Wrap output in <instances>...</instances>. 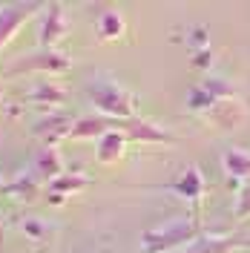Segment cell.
Wrapping results in <instances>:
<instances>
[{"instance_id":"cell-1","label":"cell","mask_w":250,"mask_h":253,"mask_svg":"<svg viewBox=\"0 0 250 253\" xmlns=\"http://www.w3.org/2000/svg\"><path fill=\"white\" fill-rule=\"evenodd\" d=\"M86 98L95 110H101V115L115 118V121H129L138 112V95L132 89L121 86L118 81H112L110 75H95L92 81H86Z\"/></svg>"},{"instance_id":"cell-2","label":"cell","mask_w":250,"mask_h":253,"mask_svg":"<svg viewBox=\"0 0 250 253\" xmlns=\"http://www.w3.org/2000/svg\"><path fill=\"white\" fill-rule=\"evenodd\" d=\"M202 221H196L193 216H181V219H172L167 224H158L141 233V245L144 251L138 253H172L187 248L190 242L202 236Z\"/></svg>"},{"instance_id":"cell-3","label":"cell","mask_w":250,"mask_h":253,"mask_svg":"<svg viewBox=\"0 0 250 253\" xmlns=\"http://www.w3.org/2000/svg\"><path fill=\"white\" fill-rule=\"evenodd\" d=\"M72 66V58L66 52H58V49H35L29 55H20L15 61L3 63L0 75L3 78H17V75H29V72H55L61 75Z\"/></svg>"},{"instance_id":"cell-4","label":"cell","mask_w":250,"mask_h":253,"mask_svg":"<svg viewBox=\"0 0 250 253\" xmlns=\"http://www.w3.org/2000/svg\"><path fill=\"white\" fill-rule=\"evenodd\" d=\"M144 190H170V193H175L178 199L190 202V207H193L190 216L196 221H202V202H204V193H207V178H204V173L196 164H190L187 170L178 175V178H172V181H164V184H144Z\"/></svg>"},{"instance_id":"cell-5","label":"cell","mask_w":250,"mask_h":253,"mask_svg":"<svg viewBox=\"0 0 250 253\" xmlns=\"http://www.w3.org/2000/svg\"><path fill=\"white\" fill-rule=\"evenodd\" d=\"M43 12V3H3L0 6V49L15 38L32 15Z\"/></svg>"},{"instance_id":"cell-6","label":"cell","mask_w":250,"mask_h":253,"mask_svg":"<svg viewBox=\"0 0 250 253\" xmlns=\"http://www.w3.org/2000/svg\"><path fill=\"white\" fill-rule=\"evenodd\" d=\"M66 32H69V17L63 12V6L61 3H46L43 6V17H41V26H38L41 49H55V43L66 38Z\"/></svg>"},{"instance_id":"cell-7","label":"cell","mask_w":250,"mask_h":253,"mask_svg":"<svg viewBox=\"0 0 250 253\" xmlns=\"http://www.w3.org/2000/svg\"><path fill=\"white\" fill-rule=\"evenodd\" d=\"M118 129L124 132L129 141L138 144H178V135H172L170 129L153 124L147 118H129V121H118Z\"/></svg>"},{"instance_id":"cell-8","label":"cell","mask_w":250,"mask_h":253,"mask_svg":"<svg viewBox=\"0 0 250 253\" xmlns=\"http://www.w3.org/2000/svg\"><path fill=\"white\" fill-rule=\"evenodd\" d=\"M72 124H75V118H72L69 112H49V115H43L38 124L32 126V132H35L38 138H43L46 147H55L61 138H69Z\"/></svg>"},{"instance_id":"cell-9","label":"cell","mask_w":250,"mask_h":253,"mask_svg":"<svg viewBox=\"0 0 250 253\" xmlns=\"http://www.w3.org/2000/svg\"><path fill=\"white\" fill-rule=\"evenodd\" d=\"M112 129H118V121H115V118H107V115H101V112H89V115H78V118H75L69 138H72V141H86V138H95V141H98L101 135H107Z\"/></svg>"},{"instance_id":"cell-10","label":"cell","mask_w":250,"mask_h":253,"mask_svg":"<svg viewBox=\"0 0 250 253\" xmlns=\"http://www.w3.org/2000/svg\"><path fill=\"white\" fill-rule=\"evenodd\" d=\"M245 115H248V112H245V107H242L236 98H224V101H216L204 118H207V124L213 126V129L227 132V129H233V126L242 124Z\"/></svg>"},{"instance_id":"cell-11","label":"cell","mask_w":250,"mask_h":253,"mask_svg":"<svg viewBox=\"0 0 250 253\" xmlns=\"http://www.w3.org/2000/svg\"><path fill=\"white\" fill-rule=\"evenodd\" d=\"M63 101H66V89H63V86H58V84H49V81H41V84H35L29 92L23 95V104L41 107V110L61 107Z\"/></svg>"},{"instance_id":"cell-12","label":"cell","mask_w":250,"mask_h":253,"mask_svg":"<svg viewBox=\"0 0 250 253\" xmlns=\"http://www.w3.org/2000/svg\"><path fill=\"white\" fill-rule=\"evenodd\" d=\"M126 144H129V138H126L121 129H112V132H107V135H101L98 141H95V158L101 161V164H115L118 158L124 156Z\"/></svg>"},{"instance_id":"cell-13","label":"cell","mask_w":250,"mask_h":253,"mask_svg":"<svg viewBox=\"0 0 250 253\" xmlns=\"http://www.w3.org/2000/svg\"><path fill=\"white\" fill-rule=\"evenodd\" d=\"M242 242H245L242 236H204L202 233L178 253H230L233 248H242Z\"/></svg>"},{"instance_id":"cell-14","label":"cell","mask_w":250,"mask_h":253,"mask_svg":"<svg viewBox=\"0 0 250 253\" xmlns=\"http://www.w3.org/2000/svg\"><path fill=\"white\" fill-rule=\"evenodd\" d=\"M126 29V20L118 9H101V15L95 17V35L98 41H118Z\"/></svg>"},{"instance_id":"cell-15","label":"cell","mask_w":250,"mask_h":253,"mask_svg":"<svg viewBox=\"0 0 250 253\" xmlns=\"http://www.w3.org/2000/svg\"><path fill=\"white\" fill-rule=\"evenodd\" d=\"M221 167H224V173L236 178V181H250V153L245 150H224L221 153Z\"/></svg>"},{"instance_id":"cell-16","label":"cell","mask_w":250,"mask_h":253,"mask_svg":"<svg viewBox=\"0 0 250 253\" xmlns=\"http://www.w3.org/2000/svg\"><path fill=\"white\" fill-rule=\"evenodd\" d=\"M35 175L43 178V181H55L58 175H63V164L55 147H43L38 153V158H35Z\"/></svg>"},{"instance_id":"cell-17","label":"cell","mask_w":250,"mask_h":253,"mask_svg":"<svg viewBox=\"0 0 250 253\" xmlns=\"http://www.w3.org/2000/svg\"><path fill=\"white\" fill-rule=\"evenodd\" d=\"M83 187H86V175H81V173H63L55 181H49V193L55 199H66L69 193H78Z\"/></svg>"},{"instance_id":"cell-18","label":"cell","mask_w":250,"mask_h":253,"mask_svg":"<svg viewBox=\"0 0 250 253\" xmlns=\"http://www.w3.org/2000/svg\"><path fill=\"white\" fill-rule=\"evenodd\" d=\"M38 190H41V178L35 173H26V175H17L15 181H9L3 193H12V196H20V199H35Z\"/></svg>"},{"instance_id":"cell-19","label":"cell","mask_w":250,"mask_h":253,"mask_svg":"<svg viewBox=\"0 0 250 253\" xmlns=\"http://www.w3.org/2000/svg\"><path fill=\"white\" fill-rule=\"evenodd\" d=\"M202 89L210 98H216V101H224V98H236V84H230L227 78H207L202 84Z\"/></svg>"},{"instance_id":"cell-20","label":"cell","mask_w":250,"mask_h":253,"mask_svg":"<svg viewBox=\"0 0 250 253\" xmlns=\"http://www.w3.org/2000/svg\"><path fill=\"white\" fill-rule=\"evenodd\" d=\"M233 219L236 221L250 219V181H245V184L239 187V199H236V207H233Z\"/></svg>"},{"instance_id":"cell-21","label":"cell","mask_w":250,"mask_h":253,"mask_svg":"<svg viewBox=\"0 0 250 253\" xmlns=\"http://www.w3.org/2000/svg\"><path fill=\"white\" fill-rule=\"evenodd\" d=\"M20 230L29 239H35V242H43L49 236V224H43L41 219H23L20 221Z\"/></svg>"},{"instance_id":"cell-22","label":"cell","mask_w":250,"mask_h":253,"mask_svg":"<svg viewBox=\"0 0 250 253\" xmlns=\"http://www.w3.org/2000/svg\"><path fill=\"white\" fill-rule=\"evenodd\" d=\"M190 63H193L196 69H207V66L213 63V52H210V49H202V52H196V55L190 58Z\"/></svg>"},{"instance_id":"cell-23","label":"cell","mask_w":250,"mask_h":253,"mask_svg":"<svg viewBox=\"0 0 250 253\" xmlns=\"http://www.w3.org/2000/svg\"><path fill=\"white\" fill-rule=\"evenodd\" d=\"M3 236H6V227H3V216H0V248H3Z\"/></svg>"},{"instance_id":"cell-24","label":"cell","mask_w":250,"mask_h":253,"mask_svg":"<svg viewBox=\"0 0 250 253\" xmlns=\"http://www.w3.org/2000/svg\"><path fill=\"white\" fill-rule=\"evenodd\" d=\"M3 190H6V184H3V178H0V193H3Z\"/></svg>"},{"instance_id":"cell-25","label":"cell","mask_w":250,"mask_h":253,"mask_svg":"<svg viewBox=\"0 0 250 253\" xmlns=\"http://www.w3.org/2000/svg\"><path fill=\"white\" fill-rule=\"evenodd\" d=\"M242 245H245V248H250V239H245V242H242Z\"/></svg>"},{"instance_id":"cell-26","label":"cell","mask_w":250,"mask_h":253,"mask_svg":"<svg viewBox=\"0 0 250 253\" xmlns=\"http://www.w3.org/2000/svg\"><path fill=\"white\" fill-rule=\"evenodd\" d=\"M0 98H3V86H0Z\"/></svg>"}]
</instances>
